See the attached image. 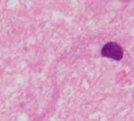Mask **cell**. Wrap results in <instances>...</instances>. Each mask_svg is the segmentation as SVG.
<instances>
[{"label":"cell","mask_w":134,"mask_h":121,"mask_svg":"<svg viewBox=\"0 0 134 121\" xmlns=\"http://www.w3.org/2000/svg\"><path fill=\"white\" fill-rule=\"evenodd\" d=\"M101 55L106 58H110L115 60H121L124 56V51L117 43L109 42L106 43L102 48Z\"/></svg>","instance_id":"6da1fadb"},{"label":"cell","mask_w":134,"mask_h":121,"mask_svg":"<svg viewBox=\"0 0 134 121\" xmlns=\"http://www.w3.org/2000/svg\"><path fill=\"white\" fill-rule=\"evenodd\" d=\"M121 1H128V0H121Z\"/></svg>","instance_id":"7a4b0ae2"}]
</instances>
